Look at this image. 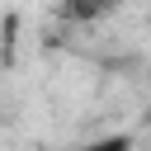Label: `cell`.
I'll use <instances>...</instances> for the list:
<instances>
[{
  "mask_svg": "<svg viewBox=\"0 0 151 151\" xmlns=\"http://www.w3.org/2000/svg\"><path fill=\"white\" fill-rule=\"evenodd\" d=\"M109 9H113V0H61V19H76V24H90Z\"/></svg>",
  "mask_w": 151,
  "mask_h": 151,
  "instance_id": "1",
  "label": "cell"
},
{
  "mask_svg": "<svg viewBox=\"0 0 151 151\" xmlns=\"http://www.w3.org/2000/svg\"><path fill=\"white\" fill-rule=\"evenodd\" d=\"M71 151H132V137H127V132H113V137H99V142L71 146Z\"/></svg>",
  "mask_w": 151,
  "mask_h": 151,
  "instance_id": "2",
  "label": "cell"
}]
</instances>
